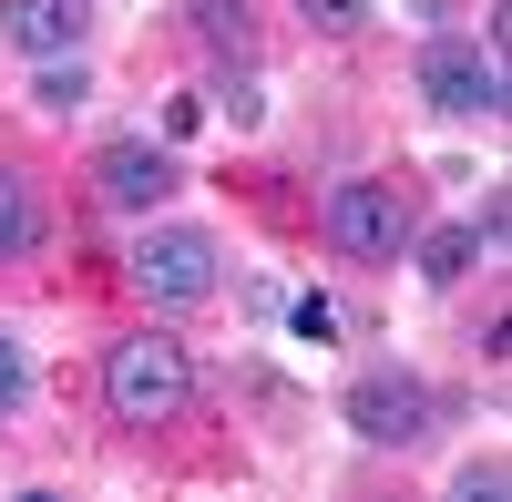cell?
Instances as JSON below:
<instances>
[{
  "mask_svg": "<svg viewBox=\"0 0 512 502\" xmlns=\"http://www.w3.org/2000/svg\"><path fill=\"white\" fill-rule=\"evenodd\" d=\"M185 11H195V31L216 41V52H246L256 41V0H185Z\"/></svg>",
  "mask_w": 512,
  "mask_h": 502,
  "instance_id": "8fae6325",
  "label": "cell"
},
{
  "mask_svg": "<svg viewBox=\"0 0 512 502\" xmlns=\"http://www.w3.org/2000/svg\"><path fill=\"white\" fill-rule=\"evenodd\" d=\"M123 277H134L144 308H195V298L226 287V246H216V226L164 216V226H144L134 246H123Z\"/></svg>",
  "mask_w": 512,
  "mask_h": 502,
  "instance_id": "7a4b0ae2",
  "label": "cell"
},
{
  "mask_svg": "<svg viewBox=\"0 0 512 502\" xmlns=\"http://www.w3.org/2000/svg\"><path fill=\"white\" fill-rule=\"evenodd\" d=\"M82 31H93V0H0V41L31 52V62L82 52Z\"/></svg>",
  "mask_w": 512,
  "mask_h": 502,
  "instance_id": "52a82bcc",
  "label": "cell"
},
{
  "mask_svg": "<svg viewBox=\"0 0 512 502\" xmlns=\"http://www.w3.org/2000/svg\"><path fill=\"white\" fill-rule=\"evenodd\" d=\"M431 380L420 369H359L349 400H338V421H349L369 451H410V441H431Z\"/></svg>",
  "mask_w": 512,
  "mask_h": 502,
  "instance_id": "5b68a950",
  "label": "cell"
},
{
  "mask_svg": "<svg viewBox=\"0 0 512 502\" xmlns=\"http://www.w3.org/2000/svg\"><path fill=\"white\" fill-rule=\"evenodd\" d=\"M185 400H195V359L185 339H164V328H123V339L103 349V410L123 431H164V421H185Z\"/></svg>",
  "mask_w": 512,
  "mask_h": 502,
  "instance_id": "6da1fadb",
  "label": "cell"
},
{
  "mask_svg": "<svg viewBox=\"0 0 512 502\" xmlns=\"http://www.w3.org/2000/svg\"><path fill=\"white\" fill-rule=\"evenodd\" d=\"M410 93L431 103V113H451V123H502V52L431 31V41H420V62H410Z\"/></svg>",
  "mask_w": 512,
  "mask_h": 502,
  "instance_id": "277c9868",
  "label": "cell"
},
{
  "mask_svg": "<svg viewBox=\"0 0 512 502\" xmlns=\"http://www.w3.org/2000/svg\"><path fill=\"white\" fill-rule=\"evenodd\" d=\"M93 185H103V205H123V216H154V205L185 185V164L164 154L154 134H113V144L93 154Z\"/></svg>",
  "mask_w": 512,
  "mask_h": 502,
  "instance_id": "8992f818",
  "label": "cell"
},
{
  "mask_svg": "<svg viewBox=\"0 0 512 502\" xmlns=\"http://www.w3.org/2000/svg\"><path fill=\"white\" fill-rule=\"evenodd\" d=\"M410 246H420V277H431V287H451L461 267L482 257V236H472V226H441V236H410Z\"/></svg>",
  "mask_w": 512,
  "mask_h": 502,
  "instance_id": "30bf717a",
  "label": "cell"
},
{
  "mask_svg": "<svg viewBox=\"0 0 512 502\" xmlns=\"http://www.w3.org/2000/svg\"><path fill=\"white\" fill-rule=\"evenodd\" d=\"M287 318H297V339H338V308H328V298H297Z\"/></svg>",
  "mask_w": 512,
  "mask_h": 502,
  "instance_id": "9a60e30c",
  "label": "cell"
},
{
  "mask_svg": "<svg viewBox=\"0 0 512 502\" xmlns=\"http://www.w3.org/2000/svg\"><path fill=\"white\" fill-rule=\"evenodd\" d=\"M31 103H41V113H82V103H93V72H82V52L41 62V72H31Z\"/></svg>",
  "mask_w": 512,
  "mask_h": 502,
  "instance_id": "9c48e42d",
  "label": "cell"
},
{
  "mask_svg": "<svg viewBox=\"0 0 512 502\" xmlns=\"http://www.w3.org/2000/svg\"><path fill=\"white\" fill-rule=\"evenodd\" d=\"M31 400V359H21V328H0V421Z\"/></svg>",
  "mask_w": 512,
  "mask_h": 502,
  "instance_id": "7c38bea8",
  "label": "cell"
},
{
  "mask_svg": "<svg viewBox=\"0 0 512 502\" xmlns=\"http://www.w3.org/2000/svg\"><path fill=\"white\" fill-rule=\"evenodd\" d=\"M216 113H236V123H256V113H267V93H256V72H216Z\"/></svg>",
  "mask_w": 512,
  "mask_h": 502,
  "instance_id": "5bb4252c",
  "label": "cell"
},
{
  "mask_svg": "<svg viewBox=\"0 0 512 502\" xmlns=\"http://www.w3.org/2000/svg\"><path fill=\"white\" fill-rule=\"evenodd\" d=\"M31 246H41V195L21 164H0V267H21Z\"/></svg>",
  "mask_w": 512,
  "mask_h": 502,
  "instance_id": "ba28073f",
  "label": "cell"
},
{
  "mask_svg": "<svg viewBox=\"0 0 512 502\" xmlns=\"http://www.w3.org/2000/svg\"><path fill=\"white\" fill-rule=\"evenodd\" d=\"M297 11H308V31H328V41L369 31V0H297Z\"/></svg>",
  "mask_w": 512,
  "mask_h": 502,
  "instance_id": "4fadbf2b",
  "label": "cell"
},
{
  "mask_svg": "<svg viewBox=\"0 0 512 502\" xmlns=\"http://www.w3.org/2000/svg\"><path fill=\"white\" fill-rule=\"evenodd\" d=\"M318 236H328V257H349V267H400L420 226H410V195L390 175H349V185H328Z\"/></svg>",
  "mask_w": 512,
  "mask_h": 502,
  "instance_id": "3957f363",
  "label": "cell"
}]
</instances>
